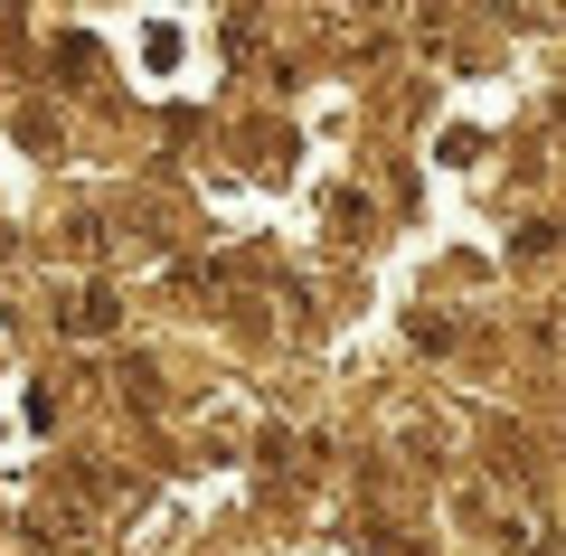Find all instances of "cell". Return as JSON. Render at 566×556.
Listing matches in <instances>:
<instances>
[{"instance_id": "obj_1", "label": "cell", "mask_w": 566, "mask_h": 556, "mask_svg": "<svg viewBox=\"0 0 566 556\" xmlns=\"http://www.w3.org/2000/svg\"><path fill=\"white\" fill-rule=\"evenodd\" d=\"M57 321H66V331H76V339H95V331H114V321H123V302H114V293H104V283H95V293H76V302H66Z\"/></svg>"}, {"instance_id": "obj_2", "label": "cell", "mask_w": 566, "mask_h": 556, "mask_svg": "<svg viewBox=\"0 0 566 556\" xmlns=\"http://www.w3.org/2000/svg\"><path fill=\"white\" fill-rule=\"evenodd\" d=\"M57 76H66V85L95 76V39H57Z\"/></svg>"}]
</instances>
